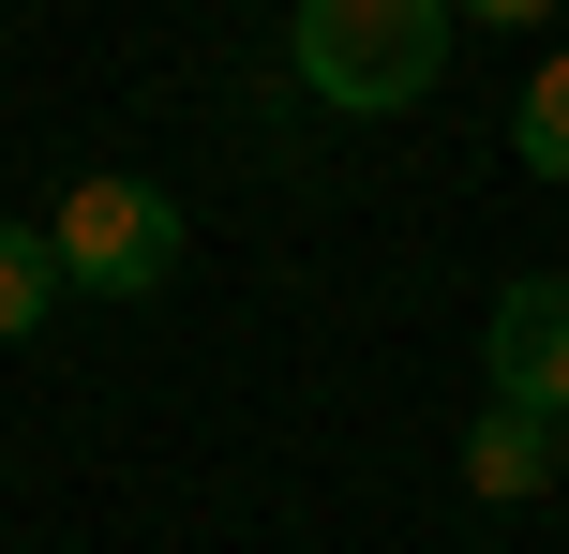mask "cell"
Here are the masks:
<instances>
[{
	"instance_id": "6da1fadb",
	"label": "cell",
	"mask_w": 569,
	"mask_h": 554,
	"mask_svg": "<svg viewBox=\"0 0 569 554\" xmlns=\"http://www.w3.org/2000/svg\"><path fill=\"white\" fill-rule=\"evenodd\" d=\"M450 0H300V90L315 105H345V120H390V105H420L435 75H450Z\"/></svg>"
},
{
	"instance_id": "7a4b0ae2",
	"label": "cell",
	"mask_w": 569,
	"mask_h": 554,
	"mask_svg": "<svg viewBox=\"0 0 569 554\" xmlns=\"http://www.w3.org/2000/svg\"><path fill=\"white\" fill-rule=\"evenodd\" d=\"M46 255H60V285H90V300H150L180 270V195L136 180V165H90V180H60Z\"/></svg>"
},
{
	"instance_id": "3957f363",
	"label": "cell",
	"mask_w": 569,
	"mask_h": 554,
	"mask_svg": "<svg viewBox=\"0 0 569 554\" xmlns=\"http://www.w3.org/2000/svg\"><path fill=\"white\" fill-rule=\"evenodd\" d=\"M480 375H495V405L569 420V285H555V270L495 285V315H480Z\"/></svg>"
},
{
	"instance_id": "277c9868",
	"label": "cell",
	"mask_w": 569,
	"mask_h": 554,
	"mask_svg": "<svg viewBox=\"0 0 569 554\" xmlns=\"http://www.w3.org/2000/svg\"><path fill=\"white\" fill-rule=\"evenodd\" d=\"M569 480V420H540V405H480L465 420V495L480 510H540Z\"/></svg>"
},
{
	"instance_id": "5b68a950",
	"label": "cell",
	"mask_w": 569,
	"mask_h": 554,
	"mask_svg": "<svg viewBox=\"0 0 569 554\" xmlns=\"http://www.w3.org/2000/svg\"><path fill=\"white\" fill-rule=\"evenodd\" d=\"M60 300H76V285H60L46 225H16V210H0V345H30V330H46Z\"/></svg>"
},
{
	"instance_id": "8992f818",
	"label": "cell",
	"mask_w": 569,
	"mask_h": 554,
	"mask_svg": "<svg viewBox=\"0 0 569 554\" xmlns=\"http://www.w3.org/2000/svg\"><path fill=\"white\" fill-rule=\"evenodd\" d=\"M510 150H525L540 180H569V46L540 60V75H525V105H510Z\"/></svg>"
},
{
	"instance_id": "52a82bcc",
	"label": "cell",
	"mask_w": 569,
	"mask_h": 554,
	"mask_svg": "<svg viewBox=\"0 0 569 554\" xmlns=\"http://www.w3.org/2000/svg\"><path fill=\"white\" fill-rule=\"evenodd\" d=\"M450 16H480V30H540L555 0H450Z\"/></svg>"
},
{
	"instance_id": "ba28073f",
	"label": "cell",
	"mask_w": 569,
	"mask_h": 554,
	"mask_svg": "<svg viewBox=\"0 0 569 554\" xmlns=\"http://www.w3.org/2000/svg\"><path fill=\"white\" fill-rule=\"evenodd\" d=\"M555 16H569V0H555Z\"/></svg>"
}]
</instances>
